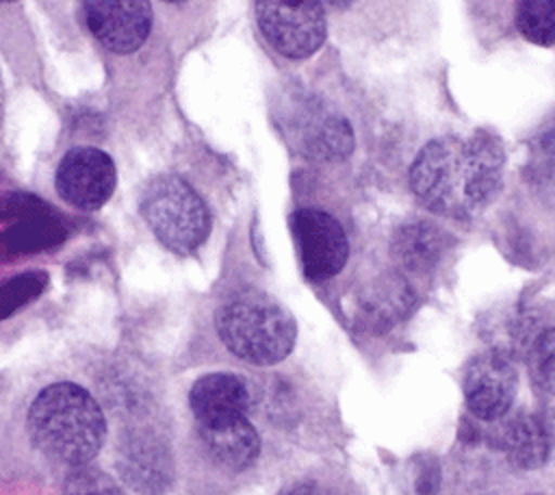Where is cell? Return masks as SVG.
I'll return each instance as SVG.
<instances>
[{"label":"cell","mask_w":555,"mask_h":495,"mask_svg":"<svg viewBox=\"0 0 555 495\" xmlns=\"http://www.w3.org/2000/svg\"><path fill=\"white\" fill-rule=\"evenodd\" d=\"M505 152L490 132L431 139L410 167L414 195L434 213L468 219L501 189Z\"/></svg>","instance_id":"1"},{"label":"cell","mask_w":555,"mask_h":495,"mask_svg":"<svg viewBox=\"0 0 555 495\" xmlns=\"http://www.w3.org/2000/svg\"><path fill=\"white\" fill-rule=\"evenodd\" d=\"M529 369L540 389L555 393V328L544 330L529 354Z\"/></svg>","instance_id":"19"},{"label":"cell","mask_w":555,"mask_h":495,"mask_svg":"<svg viewBox=\"0 0 555 495\" xmlns=\"http://www.w3.org/2000/svg\"><path fill=\"white\" fill-rule=\"evenodd\" d=\"M117 172L113 158L93 145H78L63 154L56 165L54 185L59 195L80 208L95 211L113 195Z\"/></svg>","instance_id":"7"},{"label":"cell","mask_w":555,"mask_h":495,"mask_svg":"<svg viewBox=\"0 0 555 495\" xmlns=\"http://www.w3.org/2000/svg\"><path fill=\"white\" fill-rule=\"evenodd\" d=\"M63 495H126L119 484L95 467H76L63 484Z\"/></svg>","instance_id":"18"},{"label":"cell","mask_w":555,"mask_h":495,"mask_svg":"<svg viewBox=\"0 0 555 495\" xmlns=\"http://www.w3.org/2000/svg\"><path fill=\"white\" fill-rule=\"evenodd\" d=\"M28 432L41 454L76 469L98 456L106 439V419L82 386L54 382L33 399Z\"/></svg>","instance_id":"2"},{"label":"cell","mask_w":555,"mask_h":495,"mask_svg":"<svg viewBox=\"0 0 555 495\" xmlns=\"http://www.w3.org/2000/svg\"><path fill=\"white\" fill-rule=\"evenodd\" d=\"M249 399V389L243 378L223 371L202 376L189 393V404L197 426L245 417Z\"/></svg>","instance_id":"11"},{"label":"cell","mask_w":555,"mask_h":495,"mask_svg":"<svg viewBox=\"0 0 555 495\" xmlns=\"http://www.w3.org/2000/svg\"><path fill=\"white\" fill-rule=\"evenodd\" d=\"M65 237L67 230L56 213L15 221L0 232V261H13L17 256L52 250L61 245Z\"/></svg>","instance_id":"13"},{"label":"cell","mask_w":555,"mask_h":495,"mask_svg":"<svg viewBox=\"0 0 555 495\" xmlns=\"http://www.w3.org/2000/svg\"><path fill=\"white\" fill-rule=\"evenodd\" d=\"M505 449L516 467L531 469L544 462L548 454L546 432L533 417H518L505 430Z\"/></svg>","instance_id":"15"},{"label":"cell","mask_w":555,"mask_h":495,"mask_svg":"<svg viewBox=\"0 0 555 495\" xmlns=\"http://www.w3.org/2000/svg\"><path fill=\"white\" fill-rule=\"evenodd\" d=\"M139 208L156 239L173 254L195 252L210 232V213L204 200L173 174L154 176L141 193Z\"/></svg>","instance_id":"4"},{"label":"cell","mask_w":555,"mask_h":495,"mask_svg":"<svg viewBox=\"0 0 555 495\" xmlns=\"http://www.w3.org/2000/svg\"><path fill=\"white\" fill-rule=\"evenodd\" d=\"M254 9L264 39L288 59H306L325 41L327 22L321 2L258 0Z\"/></svg>","instance_id":"5"},{"label":"cell","mask_w":555,"mask_h":495,"mask_svg":"<svg viewBox=\"0 0 555 495\" xmlns=\"http://www.w3.org/2000/svg\"><path fill=\"white\" fill-rule=\"evenodd\" d=\"M516 386L518 378L512 360L499 352H486L473 358L466 369L464 399L475 417L494 421L514 404Z\"/></svg>","instance_id":"9"},{"label":"cell","mask_w":555,"mask_h":495,"mask_svg":"<svg viewBox=\"0 0 555 495\" xmlns=\"http://www.w3.org/2000/svg\"><path fill=\"white\" fill-rule=\"evenodd\" d=\"M48 284V274L41 269L22 271L13 278L0 282V321L13 315L24 304L33 302L43 293Z\"/></svg>","instance_id":"17"},{"label":"cell","mask_w":555,"mask_h":495,"mask_svg":"<svg viewBox=\"0 0 555 495\" xmlns=\"http://www.w3.org/2000/svg\"><path fill=\"white\" fill-rule=\"evenodd\" d=\"M516 28L538 46L555 43V0H525L516 4Z\"/></svg>","instance_id":"16"},{"label":"cell","mask_w":555,"mask_h":495,"mask_svg":"<svg viewBox=\"0 0 555 495\" xmlns=\"http://www.w3.org/2000/svg\"><path fill=\"white\" fill-rule=\"evenodd\" d=\"M48 213H54L52 206L33 193H24V191L0 193V221L15 224L22 219L48 215Z\"/></svg>","instance_id":"20"},{"label":"cell","mask_w":555,"mask_h":495,"mask_svg":"<svg viewBox=\"0 0 555 495\" xmlns=\"http://www.w3.org/2000/svg\"><path fill=\"white\" fill-rule=\"evenodd\" d=\"M199 439L210 458L230 471L247 469L260 452V436L247 417L199 426Z\"/></svg>","instance_id":"12"},{"label":"cell","mask_w":555,"mask_h":495,"mask_svg":"<svg viewBox=\"0 0 555 495\" xmlns=\"http://www.w3.org/2000/svg\"><path fill=\"white\" fill-rule=\"evenodd\" d=\"M223 345L251 365L284 360L297 339V323L288 308L262 291H243L228 300L217 315Z\"/></svg>","instance_id":"3"},{"label":"cell","mask_w":555,"mask_h":495,"mask_svg":"<svg viewBox=\"0 0 555 495\" xmlns=\"http://www.w3.org/2000/svg\"><path fill=\"white\" fill-rule=\"evenodd\" d=\"M280 495H343V493L319 480H297L286 488H282Z\"/></svg>","instance_id":"21"},{"label":"cell","mask_w":555,"mask_h":495,"mask_svg":"<svg viewBox=\"0 0 555 495\" xmlns=\"http://www.w3.org/2000/svg\"><path fill=\"white\" fill-rule=\"evenodd\" d=\"M288 224L301 271L308 280H327L345 267L349 241L343 226L330 213L319 208H299L288 217Z\"/></svg>","instance_id":"6"},{"label":"cell","mask_w":555,"mask_h":495,"mask_svg":"<svg viewBox=\"0 0 555 495\" xmlns=\"http://www.w3.org/2000/svg\"><path fill=\"white\" fill-rule=\"evenodd\" d=\"M119 471L128 484L145 495H158L171 480L167 445L154 434H130L119 447Z\"/></svg>","instance_id":"10"},{"label":"cell","mask_w":555,"mask_h":495,"mask_svg":"<svg viewBox=\"0 0 555 495\" xmlns=\"http://www.w3.org/2000/svg\"><path fill=\"white\" fill-rule=\"evenodd\" d=\"M82 20L111 52L130 54L150 33L152 7L141 0H91L82 2Z\"/></svg>","instance_id":"8"},{"label":"cell","mask_w":555,"mask_h":495,"mask_svg":"<svg viewBox=\"0 0 555 495\" xmlns=\"http://www.w3.org/2000/svg\"><path fill=\"white\" fill-rule=\"evenodd\" d=\"M447 234L431 224L403 226L395 239V258L410 271H429L447 250Z\"/></svg>","instance_id":"14"}]
</instances>
